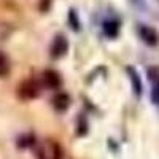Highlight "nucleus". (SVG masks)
<instances>
[{"instance_id": "nucleus-1", "label": "nucleus", "mask_w": 159, "mask_h": 159, "mask_svg": "<svg viewBox=\"0 0 159 159\" xmlns=\"http://www.w3.org/2000/svg\"><path fill=\"white\" fill-rule=\"evenodd\" d=\"M37 159H62V148L54 140H43L37 147Z\"/></svg>"}, {"instance_id": "nucleus-2", "label": "nucleus", "mask_w": 159, "mask_h": 159, "mask_svg": "<svg viewBox=\"0 0 159 159\" xmlns=\"http://www.w3.org/2000/svg\"><path fill=\"white\" fill-rule=\"evenodd\" d=\"M40 94V86L34 80H27V81H22L18 88V96L22 100H32L35 97H38Z\"/></svg>"}, {"instance_id": "nucleus-3", "label": "nucleus", "mask_w": 159, "mask_h": 159, "mask_svg": "<svg viewBox=\"0 0 159 159\" xmlns=\"http://www.w3.org/2000/svg\"><path fill=\"white\" fill-rule=\"evenodd\" d=\"M67 49H69L67 38H65L64 35H57L54 38V42H52V45H51V56L54 59H59L67 52Z\"/></svg>"}, {"instance_id": "nucleus-4", "label": "nucleus", "mask_w": 159, "mask_h": 159, "mask_svg": "<svg viewBox=\"0 0 159 159\" xmlns=\"http://www.w3.org/2000/svg\"><path fill=\"white\" fill-rule=\"evenodd\" d=\"M61 75L56 70H45L43 72V84L48 89H59L61 88Z\"/></svg>"}, {"instance_id": "nucleus-5", "label": "nucleus", "mask_w": 159, "mask_h": 159, "mask_svg": "<svg viewBox=\"0 0 159 159\" xmlns=\"http://www.w3.org/2000/svg\"><path fill=\"white\" fill-rule=\"evenodd\" d=\"M139 35H140V38L143 40V42L147 45H150V46H153L159 42L157 32L153 27H148V25H142V27L139 29Z\"/></svg>"}, {"instance_id": "nucleus-6", "label": "nucleus", "mask_w": 159, "mask_h": 159, "mask_svg": "<svg viewBox=\"0 0 159 159\" xmlns=\"http://www.w3.org/2000/svg\"><path fill=\"white\" fill-rule=\"evenodd\" d=\"M52 105H54L56 110L64 111L70 105V97L65 94V92H59V94H56L54 97H52Z\"/></svg>"}, {"instance_id": "nucleus-7", "label": "nucleus", "mask_w": 159, "mask_h": 159, "mask_svg": "<svg viewBox=\"0 0 159 159\" xmlns=\"http://www.w3.org/2000/svg\"><path fill=\"white\" fill-rule=\"evenodd\" d=\"M8 72H10V62L3 54H0V76H5Z\"/></svg>"}, {"instance_id": "nucleus-8", "label": "nucleus", "mask_w": 159, "mask_h": 159, "mask_svg": "<svg viewBox=\"0 0 159 159\" xmlns=\"http://www.w3.org/2000/svg\"><path fill=\"white\" fill-rule=\"evenodd\" d=\"M148 78L151 83H159V67H151L148 70Z\"/></svg>"}, {"instance_id": "nucleus-9", "label": "nucleus", "mask_w": 159, "mask_h": 159, "mask_svg": "<svg viewBox=\"0 0 159 159\" xmlns=\"http://www.w3.org/2000/svg\"><path fill=\"white\" fill-rule=\"evenodd\" d=\"M151 100L159 105V83H153V89H151Z\"/></svg>"}, {"instance_id": "nucleus-10", "label": "nucleus", "mask_w": 159, "mask_h": 159, "mask_svg": "<svg viewBox=\"0 0 159 159\" xmlns=\"http://www.w3.org/2000/svg\"><path fill=\"white\" fill-rule=\"evenodd\" d=\"M129 73H130V80H132V83H134V88H135V92H140V83H139V78L135 75V72L132 70V69H127Z\"/></svg>"}]
</instances>
